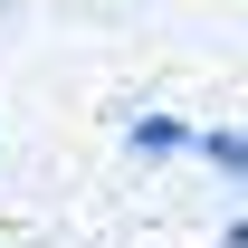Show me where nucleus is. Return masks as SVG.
I'll return each instance as SVG.
<instances>
[{
    "instance_id": "obj_1",
    "label": "nucleus",
    "mask_w": 248,
    "mask_h": 248,
    "mask_svg": "<svg viewBox=\"0 0 248 248\" xmlns=\"http://www.w3.org/2000/svg\"><path fill=\"white\" fill-rule=\"evenodd\" d=\"M124 153H134V162H182L191 153V115H153V105L124 115Z\"/></svg>"
},
{
    "instance_id": "obj_2",
    "label": "nucleus",
    "mask_w": 248,
    "mask_h": 248,
    "mask_svg": "<svg viewBox=\"0 0 248 248\" xmlns=\"http://www.w3.org/2000/svg\"><path fill=\"white\" fill-rule=\"evenodd\" d=\"M191 162H201V172H219V182H239V172H248V134H239L229 115L191 124Z\"/></svg>"
},
{
    "instance_id": "obj_3",
    "label": "nucleus",
    "mask_w": 248,
    "mask_h": 248,
    "mask_svg": "<svg viewBox=\"0 0 248 248\" xmlns=\"http://www.w3.org/2000/svg\"><path fill=\"white\" fill-rule=\"evenodd\" d=\"M219 248H248V229H239V219H229V229H219Z\"/></svg>"
}]
</instances>
